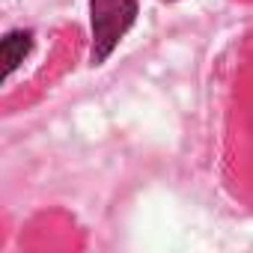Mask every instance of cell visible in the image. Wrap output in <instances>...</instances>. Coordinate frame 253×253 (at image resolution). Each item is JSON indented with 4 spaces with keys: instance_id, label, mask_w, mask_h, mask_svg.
I'll return each mask as SVG.
<instances>
[{
    "instance_id": "1",
    "label": "cell",
    "mask_w": 253,
    "mask_h": 253,
    "mask_svg": "<svg viewBox=\"0 0 253 253\" xmlns=\"http://www.w3.org/2000/svg\"><path fill=\"white\" fill-rule=\"evenodd\" d=\"M137 18V0H89L92 63H104Z\"/></svg>"
},
{
    "instance_id": "2",
    "label": "cell",
    "mask_w": 253,
    "mask_h": 253,
    "mask_svg": "<svg viewBox=\"0 0 253 253\" xmlns=\"http://www.w3.org/2000/svg\"><path fill=\"white\" fill-rule=\"evenodd\" d=\"M30 48H33V33L30 30H12V33H6V39H3V66H6V75H12L21 63H24V57L30 54Z\"/></svg>"
}]
</instances>
